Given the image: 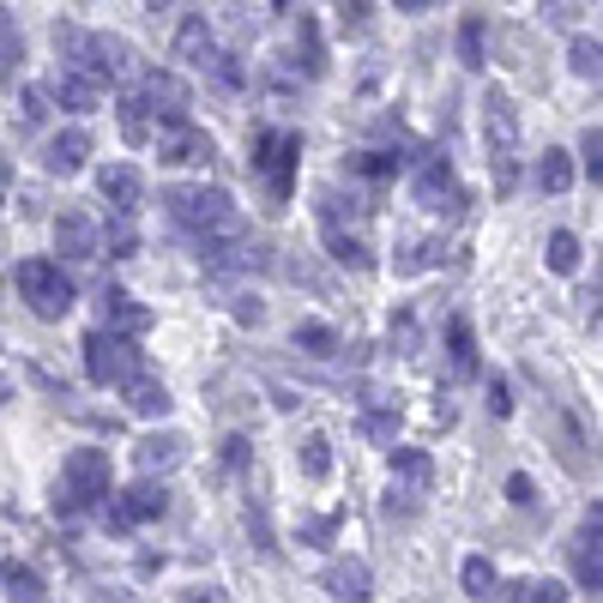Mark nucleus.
Instances as JSON below:
<instances>
[{"mask_svg":"<svg viewBox=\"0 0 603 603\" xmlns=\"http://www.w3.org/2000/svg\"><path fill=\"white\" fill-rule=\"evenodd\" d=\"M163 212H170L175 229H187L194 241H212V236H229L236 224V205H229L224 187H170L163 194Z\"/></svg>","mask_w":603,"mask_h":603,"instance_id":"f257e3e1","label":"nucleus"},{"mask_svg":"<svg viewBox=\"0 0 603 603\" xmlns=\"http://www.w3.org/2000/svg\"><path fill=\"white\" fill-rule=\"evenodd\" d=\"M109 453L103 446H73L67 459H61V495H55V513H85V507H97L103 495H109Z\"/></svg>","mask_w":603,"mask_h":603,"instance_id":"f03ea898","label":"nucleus"},{"mask_svg":"<svg viewBox=\"0 0 603 603\" xmlns=\"http://www.w3.org/2000/svg\"><path fill=\"white\" fill-rule=\"evenodd\" d=\"M12 284H19V297L31 302V314L43 320H61L73 308V278L61 272V260H19V272H12Z\"/></svg>","mask_w":603,"mask_h":603,"instance_id":"7ed1b4c3","label":"nucleus"},{"mask_svg":"<svg viewBox=\"0 0 603 603\" xmlns=\"http://www.w3.org/2000/svg\"><path fill=\"white\" fill-rule=\"evenodd\" d=\"M85 375H91V387H121V380L139 375V351L121 332L97 326V332H85Z\"/></svg>","mask_w":603,"mask_h":603,"instance_id":"20e7f679","label":"nucleus"},{"mask_svg":"<svg viewBox=\"0 0 603 603\" xmlns=\"http://www.w3.org/2000/svg\"><path fill=\"white\" fill-rule=\"evenodd\" d=\"M297 158H302V133H284V127H266L254 139V170L266 175L272 200H290V175H297Z\"/></svg>","mask_w":603,"mask_h":603,"instance_id":"39448f33","label":"nucleus"},{"mask_svg":"<svg viewBox=\"0 0 603 603\" xmlns=\"http://www.w3.org/2000/svg\"><path fill=\"white\" fill-rule=\"evenodd\" d=\"M163 513H170V489L163 483H133L127 495H115L103 519H109V531H133V525H151Z\"/></svg>","mask_w":603,"mask_h":603,"instance_id":"423d86ee","label":"nucleus"},{"mask_svg":"<svg viewBox=\"0 0 603 603\" xmlns=\"http://www.w3.org/2000/svg\"><path fill=\"white\" fill-rule=\"evenodd\" d=\"M417 200L429 205V212H459L465 194H459V182H453V163H446V158L422 163V170H417Z\"/></svg>","mask_w":603,"mask_h":603,"instance_id":"0eeeda50","label":"nucleus"},{"mask_svg":"<svg viewBox=\"0 0 603 603\" xmlns=\"http://www.w3.org/2000/svg\"><path fill=\"white\" fill-rule=\"evenodd\" d=\"M320 585H326L338 603H368L375 597V573H368L363 561H332V568L320 573Z\"/></svg>","mask_w":603,"mask_h":603,"instance_id":"6e6552de","label":"nucleus"},{"mask_svg":"<svg viewBox=\"0 0 603 603\" xmlns=\"http://www.w3.org/2000/svg\"><path fill=\"white\" fill-rule=\"evenodd\" d=\"M97 187H103V200H109L121 217H133V212H139V194H146L139 170H127V163H109V170L97 175Z\"/></svg>","mask_w":603,"mask_h":603,"instance_id":"1a4fd4ad","label":"nucleus"},{"mask_svg":"<svg viewBox=\"0 0 603 603\" xmlns=\"http://www.w3.org/2000/svg\"><path fill=\"white\" fill-rule=\"evenodd\" d=\"M55 248L67 254V260H97V229H91V217H85V212H61Z\"/></svg>","mask_w":603,"mask_h":603,"instance_id":"9d476101","label":"nucleus"},{"mask_svg":"<svg viewBox=\"0 0 603 603\" xmlns=\"http://www.w3.org/2000/svg\"><path fill=\"white\" fill-rule=\"evenodd\" d=\"M103 326L121 332V338H133V332L151 326V308H139L127 290H103Z\"/></svg>","mask_w":603,"mask_h":603,"instance_id":"9b49d317","label":"nucleus"},{"mask_svg":"<svg viewBox=\"0 0 603 603\" xmlns=\"http://www.w3.org/2000/svg\"><path fill=\"white\" fill-rule=\"evenodd\" d=\"M85 151H91V133H79V127H67V133H55V139H49V170H55V175H73V170H79V163H85Z\"/></svg>","mask_w":603,"mask_h":603,"instance_id":"f8f14e48","label":"nucleus"},{"mask_svg":"<svg viewBox=\"0 0 603 603\" xmlns=\"http://www.w3.org/2000/svg\"><path fill=\"white\" fill-rule=\"evenodd\" d=\"M127 410H133V417H170V387H163V380L133 375V380H127Z\"/></svg>","mask_w":603,"mask_h":603,"instance_id":"ddd939ff","label":"nucleus"},{"mask_svg":"<svg viewBox=\"0 0 603 603\" xmlns=\"http://www.w3.org/2000/svg\"><path fill=\"white\" fill-rule=\"evenodd\" d=\"M0 585H7V603H43V573L24 568V561H12V568H0Z\"/></svg>","mask_w":603,"mask_h":603,"instance_id":"4468645a","label":"nucleus"},{"mask_svg":"<svg viewBox=\"0 0 603 603\" xmlns=\"http://www.w3.org/2000/svg\"><path fill=\"white\" fill-rule=\"evenodd\" d=\"M459 580H465V592L477 597V603H489L495 592H502V580H495V561H489V556H465Z\"/></svg>","mask_w":603,"mask_h":603,"instance_id":"2eb2a0df","label":"nucleus"},{"mask_svg":"<svg viewBox=\"0 0 603 603\" xmlns=\"http://www.w3.org/2000/svg\"><path fill=\"white\" fill-rule=\"evenodd\" d=\"M182 459V434H146L139 441V471H170Z\"/></svg>","mask_w":603,"mask_h":603,"instance_id":"dca6fc26","label":"nucleus"},{"mask_svg":"<svg viewBox=\"0 0 603 603\" xmlns=\"http://www.w3.org/2000/svg\"><path fill=\"white\" fill-rule=\"evenodd\" d=\"M573 573H580L585 592H597V507H592V519H585V531H580V549H573Z\"/></svg>","mask_w":603,"mask_h":603,"instance_id":"f3484780","label":"nucleus"},{"mask_svg":"<svg viewBox=\"0 0 603 603\" xmlns=\"http://www.w3.org/2000/svg\"><path fill=\"white\" fill-rule=\"evenodd\" d=\"M175 55H182V61H200V67L212 61V24H205L200 12L182 24V36H175Z\"/></svg>","mask_w":603,"mask_h":603,"instance_id":"a211bd4d","label":"nucleus"},{"mask_svg":"<svg viewBox=\"0 0 603 603\" xmlns=\"http://www.w3.org/2000/svg\"><path fill=\"white\" fill-rule=\"evenodd\" d=\"M297 465H302L308 483H326L332 477V441H326V434H308L302 453H297Z\"/></svg>","mask_w":603,"mask_h":603,"instance_id":"6ab92c4d","label":"nucleus"},{"mask_svg":"<svg viewBox=\"0 0 603 603\" xmlns=\"http://www.w3.org/2000/svg\"><path fill=\"white\" fill-rule=\"evenodd\" d=\"M446 344H453V368L459 375H477V344H471V320H446Z\"/></svg>","mask_w":603,"mask_h":603,"instance_id":"aec40b11","label":"nucleus"},{"mask_svg":"<svg viewBox=\"0 0 603 603\" xmlns=\"http://www.w3.org/2000/svg\"><path fill=\"white\" fill-rule=\"evenodd\" d=\"M531 182L543 187V194H561V187L573 182V163H568V151H543V163L531 170Z\"/></svg>","mask_w":603,"mask_h":603,"instance_id":"412c9836","label":"nucleus"},{"mask_svg":"<svg viewBox=\"0 0 603 603\" xmlns=\"http://www.w3.org/2000/svg\"><path fill=\"white\" fill-rule=\"evenodd\" d=\"M320 229H326L332 260H338V266H356V272H363V266H368V248H363V241H356V236H344L338 224H320Z\"/></svg>","mask_w":603,"mask_h":603,"instance_id":"4be33fe9","label":"nucleus"},{"mask_svg":"<svg viewBox=\"0 0 603 603\" xmlns=\"http://www.w3.org/2000/svg\"><path fill=\"white\" fill-rule=\"evenodd\" d=\"M297 351H308V356H332V351H338V332L320 326V320H302V326H297Z\"/></svg>","mask_w":603,"mask_h":603,"instance_id":"5701e85b","label":"nucleus"},{"mask_svg":"<svg viewBox=\"0 0 603 603\" xmlns=\"http://www.w3.org/2000/svg\"><path fill=\"white\" fill-rule=\"evenodd\" d=\"M55 97L67 103V109H79V115L97 109V85H85L79 73H61V79H55Z\"/></svg>","mask_w":603,"mask_h":603,"instance_id":"b1692460","label":"nucleus"},{"mask_svg":"<svg viewBox=\"0 0 603 603\" xmlns=\"http://www.w3.org/2000/svg\"><path fill=\"white\" fill-rule=\"evenodd\" d=\"M502 603H561V585L556 580H525V585H507V592H495Z\"/></svg>","mask_w":603,"mask_h":603,"instance_id":"393cba45","label":"nucleus"},{"mask_svg":"<svg viewBox=\"0 0 603 603\" xmlns=\"http://www.w3.org/2000/svg\"><path fill=\"white\" fill-rule=\"evenodd\" d=\"M434 260H441V241H405V248H399V260H392V266H399V272L410 278V272H429Z\"/></svg>","mask_w":603,"mask_h":603,"instance_id":"a878e982","label":"nucleus"},{"mask_svg":"<svg viewBox=\"0 0 603 603\" xmlns=\"http://www.w3.org/2000/svg\"><path fill=\"white\" fill-rule=\"evenodd\" d=\"M580 266V236L573 229H556L549 236V272H573Z\"/></svg>","mask_w":603,"mask_h":603,"instance_id":"bb28decb","label":"nucleus"},{"mask_svg":"<svg viewBox=\"0 0 603 603\" xmlns=\"http://www.w3.org/2000/svg\"><path fill=\"white\" fill-rule=\"evenodd\" d=\"M459 55H465V67H483V19H465V31H459Z\"/></svg>","mask_w":603,"mask_h":603,"instance_id":"cd10ccee","label":"nucleus"},{"mask_svg":"<svg viewBox=\"0 0 603 603\" xmlns=\"http://www.w3.org/2000/svg\"><path fill=\"white\" fill-rule=\"evenodd\" d=\"M392 471H399V477H410V483H429V459L410 453V446H399V453H392Z\"/></svg>","mask_w":603,"mask_h":603,"instance_id":"c85d7f7f","label":"nucleus"},{"mask_svg":"<svg viewBox=\"0 0 603 603\" xmlns=\"http://www.w3.org/2000/svg\"><path fill=\"white\" fill-rule=\"evenodd\" d=\"M507 502H513V507H531V502H537V483L525 477V471H513V477H507Z\"/></svg>","mask_w":603,"mask_h":603,"instance_id":"c756f323","label":"nucleus"},{"mask_svg":"<svg viewBox=\"0 0 603 603\" xmlns=\"http://www.w3.org/2000/svg\"><path fill=\"white\" fill-rule=\"evenodd\" d=\"M573 73H585V79L597 73V43H592V36H580V43H573Z\"/></svg>","mask_w":603,"mask_h":603,"instance_id":"7c9ffc66","label":"nucleus"},{"mask_svg":"<svg viewBox=\"0 0 603 603\" xmlns=\"http://www.w3.org/2000/svg\"><path fill=\"white\" fill-rule=\"evenodd\" d=\"M103 241H109V248H115V260H127V254L139 248V241H133V229H127V217H121V224H115V229H109V236H103Z\"/></svg>","mask_w":603,"mask_h":603,"instance_id":"2f4dec72","label":"nucleus"},{"mask_svg":"<svg viewBox=\"0 0 603 603\" xmlns=\"http://www.w3.org/2000/svg\"><path fill=\"white\" fill-rule=\"evenodd\" d=\"M248 465V434H229L224 441V471H241Z\"/></svg>","mask_w":603,"mask_h":603,"instance_id":"473e14b6","label":"nucleus"},{"mask_svg":"<svg viewBox=\"0 0 603 603\" xmlns=\"http://www.w3.org/2000/svg\"><path fill=\"white\" fill-rule=\"evenodd\" d=\"M302 537H308V543H326V537H338V513H326V519L302 525Z\"/></svg>","mask_w":603,"mask_h":603,"instance_id":"72a5a7b5","label":"nucleus"},{"mask_svg":"<svg viewBox=\"0 0 603 603\" xmlns=\"http://www.w3.org/2000/svg\"><path fill=\"white\" fill-rule=\"evenodd\" d=\"M489 410H495V417H507V410H513V399H507V380H502V375L489 380Z\"/></svg>","mask_w":603,"mask_h":603,"instance_id":"f704fd0d","label":"nucleus"},{"mask_svg":"<svg viewBox=\"0 0 603 603\" xmlns=\"http://www.w3.org/2000/svg\"><path fill=\"white\" fill-rule=\"evenodd\" d=\"M182 597H187V603H229L224 592H217V585H187Z\"/></svg>","mask_w":603,"mask_h":603,"instance_id":"c9c22d12","label":"nucleus"},{"mask_svg":"<svg viewBox=\"0 0 603 603\" xmlns=\"http://www.w3.org/2000/svg\"><path fill=\"white\" fill-rule=\"evenodd\" d=\"M580 151H585V170H592V182H597V127L580 139Z\"/></svg>","mask_w":603,"mask_h":603,"instance_id":"e433bc0d","label":"nucleus"},{"mask_svg":"<svg viewBox=\"0 0 603 603\" xmlns=\"http://www.w3.org/2000/svg\"><path fill=\"white\" fill-rule=\"evenodd\" d=\"M344 12H351V19L363 24V19H368V0H344Z\"/></svg>","mask_w":603,"mask_h":603,"instance_id":"4c0bfd02","label":"nucleus"},{"mask_svg":"<svg viewBox=\"0 0 603 603\" xmlns=\"http://www.w3.org/2000/svg\"><path fill=\"white\" fill-rule=\"evenodd\" d=\"M434 0H399V12H429Z\"/></svg>","mask_w":603,"mask_h":603,"instance_id":"58836bf2","label":"nucleus"},{"mask_svg":"<svg viewBox=\"0 0 603 603\" xmlns=\"http://www.w3.org/2000/svg\"><path fill=\"white\" fill-rule=\"evenodd\" d=\"M146 7H151V12H170V0H146Z\"/></svg>","mask_w":603,"mask_h":603,"instance_id":"ea45409f","label":"nucleus"},{"mask_svg":"<svg viewBox=\"0 0 603 603\" xmlns=\"http://www.w3.org/2000/svg\"><path fill=\"white\" fill-rule=\"evenodd\" d=\"M7 392H12V380H7V375H0V399H7Z\"/></svg>","mask_w":603,"mask_h":603,"instance_id":"a19ab883","label":"nucleus"},{"mask_svg":"<svg viewBox=\"0 0 603 603\" xmlns=\"http://www.w3.org/2000/svg\"><path fill=\"white\" fill-rule=\"evenodd\" d=\"M272 7H278V12H290V7H297V0H272Z\"/></svg>","mask_w":603,"mask_h":603,"instance_id":"79ce46f5","label":"nucleus"}]
</instances>
